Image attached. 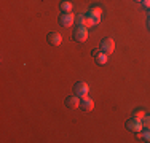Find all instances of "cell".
<instances>
[{
	"instance_id": "1",
	"label": "cell",
	"mask_w": 150,
	"mask_h": 143,
	"mask_svg": "<svg viewBox=\"0 0 150 143\" xmlns=\"http://www.w3.org/2000/svg\"><path fill=\"white\" fill-rule=\"evenodd\" d=\"M88 29L86 27H81V26H77L74 29V32H72V38L75 41H78V43H85L88 40Z\"/></svg>"
},
{
	"instance_id": "2",
	"label": "cell",
	"mask_w": 150,
	"mask_h": 143,
	"mask_svg": "<svg viewBox=\"0 0 150 143\" xmlns=\"http://www.w3.org/2000/svg\"><path fill=\"white\" fill-rule=\"evenodd\" d=\"M58 21H59V24L62 27H70L75 22V16L70 11H61Z\"/></svg>"
},
{
	"instance_id": "3",
	"label": "cell",
	"mask_w": 150,
	"mask_h": 143,
	"mask_svg": "<svg viewBox=\"0 0 150 143\" xmlns=\"http://www.w3.org/2000/svg\"><path fill=\"white\" fill-rule=\"evenodd\" d=\"M125 127H126L129 132H134V134H136V132H141L142 129H144V127H142V121L137 119V118H134V116L129 118V119L125 123Z\"/></svg>"
},
{
	"instance_id": "4",
	"label": "cell",
	"mask_w": 150,
	"mask_h": 143,
	"mask_svg": "<svg viewBox=\"0 0 150 143\" xmlns=\"http://www.w3.org/2000/svg\"><path fill=\"white\" fill-rule=\"evenodd\" d=\"M88 92H90V86H88L85 81H77L74 84V94H77L78 97H86Z\"/></svg>"
},
{
	"instance_id": "5",
	"label": "cell",
	"mask_w": 150,
	"mask_h": 143,
	"mask_svg": "<svg viewBox=\"0 0 150 143\" xmlns=\"http://www.w3.org/2000/svg\"><path fill=\"white\" fill-rule=\"evenodd\" d=\"M101 51L105 53L107 56L112 54V53L115 51V41H113V38H110V37L102 38V41H101Z\"/></svg>"
},
{
	"instance_id": "6",
	"label": "cell",
	"mask_w": 150,
	"mask_h": 143,
	"mask_svg": "<svg viewBox=\"0 0 150 143\" xmlns=\"http://www.w3.org/2000/svg\"><path fill=\"white\" fill-rule=\"evenodd\" d=\"M66 107L69 110H75V108H80V97L77 94H72L69 97H66Z\"/></svg>"
},
{
	"instance_id": "7",
	"label": "cell",
	"mask_w": 150,
	"mask_h": 143,
	"mask_svg": "<svg viewBox=\"0 0 150 143\" xmlns=\"http://www.w3.org/2000/svg\"><path fill=\"white\" fill-rule=\"evenodd\" d=\"M46 40L51 46H59L61 43H62V35L58 34V32H50L48 35H46Z\"/></svg>"
},
{
	"instance_id": "8",
	"label": "cell",
	"mask_w": 150,
	"mask_h": 143,
	"mask_svg": "<svg viewBox=\"0 0 150 143\" xmlns=\"http://www.w3.org/2000/svg\"><path fill=\"white\" fill-rule=\"evenodd\" d=\"M80 108L83 110V111H91L93 108H94V102H93V99H90L86 95V97H81L80 99Z\"/></svg>"
},
{
	"instance_id": "9",
	"label": "cell",
	"mask_w": 150,
	"mask_h": 143,
	"mask_svg": "<svg viewBox=\"0 0 150 143\" xmlns=\"http://www.w3.org/2000/svg\"><path fill=\"white\" fill-rule=\"evenodd\" d=\"M88 14H90V16H94V18H101L102 16V8L101 6H91L90 10H88Z\"/></svg>"
},
{
	"instance_id": "10",
	"label": "cell",
	"mask_w": 150,
	"mask_h": 143,
	"mask_svg": "<svg viewBox=\"0 0 150 143\" xmlns=\"http://www.w3.org/2000/svg\"><path fill=\"white\" fill-rule=\"evenodd\" d=\"M94 59H96V64H98V65H105V64H107V54H105V53H102V51L99 53Z\"/></svg>"
},
{
	"instance_id": "11",
	"label": "cell",
	"mask_w": 150,
	"mask_h": 143,
	"mask_svg": "<svg viewBox=\"0 0 150 143\" xmlns=\"http://www.w3.org/2000/svg\"><path fill=\"white\" fill-rule=\"evenodd\" d=\"M59 10L61 11H70V10H72V3H70L69 0H62V2L59 3Z\"/></svg>"
},
{
	"instance_id": "12",
	"label": "cell",
	"mask_w": 150,
	"mask_h": 143,
	"mask_svg": "<svg viewBox=\"0 0 150 143\" xmlns=\"http://www.w3.org/2000/svg\"><path fill=\"white\" fill-rule=\"evenodd\" d=\"M85 22H86V16H85V14H77V16H75V26L85 27Z\"/></svg>"
},
{
	"instance_id": "13",
	"label": "cell",
	"mask_w": 150,
	"mask_h": 143,
	"mask_svg": "<svg viewBox=\"0 0 150 143\" xmlns=\"http://www.w3.org/2000/svg\"><path fill=\"white\" fill-rule=\"evenodd\" d=\"M94 26H96L94 18L90 16V14H86V22H85V27H86V29H91V27H94Z\"/></svg>"
},
{
	"instance_id": "14",
	"label": "cell",
	"mask_w": 150,
	"mask_h": 143,
	"mask_svg": "<svg viewBox=\"0 0 150 143\" xmlns=\"http://www.w3.org/2000/svg\"><path fill=\"white\" fill-rule=\"evenodd\" d=\"M142 142L150 143V129H142Z\"/></svg>"
},
{
	"instance_id": "15",
	"label": "cell",
	"mask_w": 150,
	"mask_h": 143,
	"mask_svg": "<svg viewBox=\"0 0 150 143\" xmlns=\"http://www.w3.org/2000/svg\"><path fill=\"white\" fill-rule=\"evenodd\" d=\"M145 114H147V113H145L144 110H134V111H133V116L137 118V119H141V121H142V118H144Z\"/></svg>"
},
{
	"instance_id": "16",
	"label": "cell",
	"mask_w": 150,
	"mask_h": 143,
	"mask_svg": "<svg viewBox=\"0 0 150 143\" xmlns=\"http://www.w3.org/2000/svg\"><path fill=\"white\" fill-rule=\"evenodd\" d=\"M142 127L150 129V114H145V116L142 118Z\"/></svg>"
},
{
	"instance_id": "17",
	"label": "cell",
	"mask_w": 150,
	"mask_h": 143,
	"mask_svg": "<svg viewBox=\"0 0 150 143\" xmlns=\"http://www.w3.org/2000/svg\"><path fill=\"white\" fill-rule=\"evenodd\" d=\"M141 3L145 10H150V0H141Z\"/></svg>"
},
{
	"instance_id": "18",
	"label": "cell",
	"mask_w": 150,
	"mask_h": 143,
	"mask_svg": "<svg viewBox=\"0 0 150 143\" xmlns=\"http://www.w3.org/2000/svg\"><path fill=\"white\" fill-rule=\"evenodd\" d=\"M99 53H101V51H99V49H98V48H94V49H91V54H93V56H94V57H96V56H98V54H99Z\"/></svg>"
},
{
	"instance_id": "19",
	"label": "cell",
	"mask_w": 150,
	"mask_h": 143,
	"mask_svg": "<svg viewBox=\"0 0 150 143\" xmlns=\"http://www.w3.org/2000/svg\"><path fill=\"white\" fill-rule=\"evenodd\" d=\"M147 26H149V29H150V18H149V21H147Z\"/></svg>"
},
{
	"instance_id": "20",
	"label": "cell",
	"mask_w": 150,
	"mask_h": 143,
	"mask_svg": "<svg viewBox=\"0 0 150 143\" xmlns=\"http://www.w3.org/2000/svg\"><path fill=\"white\" fill-rule=\"evenodd\" d=\"M137 2H141V0H137Z\"/></svg>"
}]
</instances>
